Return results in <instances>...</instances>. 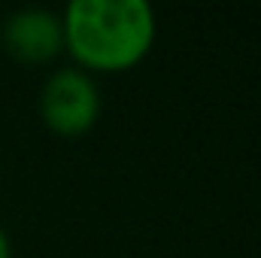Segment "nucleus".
<instances>
[{
    "label": "nucleus",
    "instance_id": "obj_2",
    "mask_svg": "<svg viewBox=\"0 0 261 258\" xmlns=\"http://www.w3.org/2000/svg\"><path fill=\"white\" fill-rule=\"evenodd\" d=\"M40 119L58 137H82L97 125L103 100L91 73L79 67H58L40 88Z\"/></svg>",
    "mask_w": 261,
    "mask_h": 258
},
{
    "label": "nucleus",
    "instance_id": "obj_1",
    "mask_svg": "<svg viewBox=\"0 0 261 258\" xmlns=\"http://www.w3.org/2000/svg\"><path fill=\"white\" fill-rule=\"evenodd\" d=\"M64 52L85 73H125L146 61L158 37L146 0H73L61 12Z\"/></svg>",
    "mask_w": 261,
    "mask_h": 258
},
{
    "label": "nucleus",
    "instance_id": "obj_4",
    "mask_svg": "<svg viewBox=\"0 0 261 258\" xmlns=\"http://www.w3.org/2000/svg\"><path fill=\"white\" fill-rule=\"evenodd\" d=\"M0 258H12V240L3 225H0Z\"/></svg>",
    "mask_w": 261,
    "mask_h": 258
},
{
    "label": "nucleus",
    "instance_id": "obj_3",
    "mask_svg": "<svg viewBox=\"0 0 261 258\" xmlns=\"http://www.w3.org/2000/svg\"><path fill=\"white\" fill-rule=\"evenodd\" d=\"M3 49L21 64H49L64 52L61 12L46 6H24L0 24Z\"/></svg>",
    "mask_w": 261,
    "mask_h": 258
}]
</instances>
